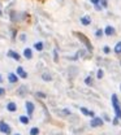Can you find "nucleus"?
Segmentation results:
<instances>
[{
	"mask_svg": "<svg viewBox=\"0 0 121 135\" xmlns=\"http://www.w3.org/2000/svg\"><path fill=\"white\" fill-rule=\"evenodd\" d=\"M112 105H113V108H115L116 117H117V118H121V109H120L119 100H117V96H116V95H112Z\"/></svg>",
	"mask_w": 121,
	"mask_h": 135,
	"instance_id": "1",
	"label": "nucleus"
},
{
	"mask_svg": "<svg viewBox=\"0 0 121 135\" xmlns=\"http://www.w3.org/2000/svg\"><path fill=\"white\" fill-rule=\"evenodd\" d=\"M76 35L78 37V39H80V40H82V43L85 44V46H86V48L89 49V51H92V46H91L90 40L87 39V38L85 37V35H83L82 33H76Z\"/></svg>",
	"mask_w": 121,
	"mask_h": 135,
	"instance_id": "2",
	"label": "nucleus"
},
{
	"mask_svg": "<svg viewBox=\"0 0 121 135\" xmlns=\"http://www.w3.org/2000/svg\"><path fill=\"white\" fill-rule=\"evenodd\" d=\"M102 123H103V121H102L100 118H92L91 122H90V126L91 127H98V126H102Z\"/></svg>",
	"mask_w": 121,
	"mask_h": 135,
	"instance_id": "3",
	"label": "nucleus"
},
{
	"mask_svg": "<svg viewBox=\"0 0 121 135\" xmlns=\"http://www.w3.org/2000/svg\"><path fill=\"white\" fill-rule=\"evenodd\" d=\"M0 129H1V131L3 133H7V134H9V127H8V126L5 125V123H0Z\"/></svg>",
	"mask_w": 121,
	"mask_h": 135,
	"instance_id": "4",
	"label": "nucleus"
},
{
	"mask_svg": "<svg viewBox=\"0 0 121 135\" xmlns=\"http://www.w3.org/2000/svg\"><path fill=\"white\" fill-rule=\"evenodd\" d=\"M115 33V29L113 27H111V26H107V27H105V34L107 35H112Z\"/></svg>",
	"mask_w": 121,
	"mask_h": 135,
	"instance_id": "5",
	"label": "nucleus"
},
{
	"mask_svg": "<svg viewBox=\"0 0 121 135\" xmlns=\"http://www.w3.org/2000/svg\"><path fill=\"white\" fill-rule=\"evenodd\" d=\"M81 112L85 116H94V113H92V112H90V110H87L86 108H81Z\"/></svg>",
	"mask_w": 121,
	"mask_h": 135,
	"instance_id": "6",
	"label": "nucleus"
},
{
	"mask_svg": "<svg viewBox=\"0 0 121 135\" xmlns=\"http://www.w3.org/2000/svg\"><path fill=\"white\" fill-rule=\"evenodd\" d=\"M81 22H82L83 25H90L91 20H90V18H87V17H82V18H81Z\"/></svg>",
	"mask_w": 121,
	"mask_h": 135,
	"instance_id": "7",
	"label": "nucleus"
},
{
	"mask_svg": "<svg viewBox=\"0 0 121 135\" xmlns=\"http://www.w3.org/2000/svg\"><path fill=\"white\" fill-rule=\"evenodd\" d=\"M115 52H116V53H121V42H119L117 44H116V47H115Z\"/></svg>",
	"mask_w": 121,
	"mask_h": 135,
	"instance_id": "8",
	"label": "nucleus"
},
{
	"mask_svg": "<svg viewBox=\"0 0 121 135\" xmlns=\"http://www.w3.org/2000/svg\"><path fill=\"white\" fill-rule=\"evenodd\" d=\"M17 73L20 74L22 78H25V77H26V73H25L24 70H22V68H18V69H17Z\"/></svg>",
	"mask_w": 121,
	"mask_h": 135,
	"instance_id": "9",
	"label": "nucleus"
},
{
	"mask_svg": "<svg viewBox=\"0 0 121 135\" xmlns=\"http://www.w3.org/2000/svg\"><path fill=\"white\" fill-rule=\"evenodd\" d=\"M9 56H13V58H15V60H20V56L17 55V53H15V52H9Z\"/></svg>",
	"mask_w": 121,
	"mask_h": 135,
	"instance_id": "10",
	"label": "nucleus"
},
{
	"mask_svg": "<svg viewBox=\"0 0 121 135\" xmlns=\"http://www.w3.org/2000/svg\"><path fill=\"white\" fill-rule=\"evenodd\" d=\"M8 109L11 110V112H13V110H16V105L13 104V103H11V104L8 105Z\"/></svg>",
	"mask_w": 121,
	"mask_h": 135,
	"instance_id": "11",
	"label": "nucleus"
},
{
	"mask_svg": "<svg viewBox=\"0 0 121 135\" xmlns=\"http://www.w3.org/2000/svg\"><path fill=\"white\" fill-rule=\"evenodd\" d=\"M34 47H35V49H38V51H42V48H43V44H42V43H36Z\"/></svg>",
	"mask_w": 121,
	"mask_h": 135,
	"instance_id": "12",
	"label": "nucleus"
},
{
	"mask_svg": "<svg viewBox=\"0 0 121 135\" xmlns=\"http://www.w3.org/2000/svg\"><path fill=\"white\" fill-rule=\"evenodd\" d=\"M24 53H25V56H26L27 58H30V57H31V51H30V49H25V52H24Z\"/></svg>",
	"mask_w": 121,
	"mask_h": 135,
	"instance_id": "13",
	"label": "nucleus"
},
{
	"mask_svg": "<svg viewBox=\"0 0 121 135\" xmlns=\"http://www.w3.org/2000/svg\"><path fill=\"white\" fill-rule=\"evenodd\" d=\"M9 81H11V82H16V81H17V77H16L15 74H11V75H9Z\"/></svg>",
	"mask_w": 121,
	"mask_h": 135,
	"instance_id": "14",
	"label": "nucleus"
},
{
	"mask_svg": "<svg viewBox=\"0 0 121 135\" xmlns=\"http://www.w3.org/2000/svg\"><path fill=\"white\" fill-rule=\"evenodd\" d=\"M26 105H27V108H29V113L31 114L33 113V104H31V103H27Z\"/></svg>",
	"mask_w": 121,
	"mask_h": 135,
	"instance_id": "15",
	"label": "nucleus"
},
{
	"mask_svg": "<svg viewBox=\"0 0 121 135\" xmlns=\"http://www.w3.org/2000/svg\"><path fill=\"white\" fill-rule=\"evenodd\" d=\"M98 78H103V70H98Z\"/></svg>",
	"mask_w": 121,
	"mask_h": 135,
	"instance_id": "16",
	"label": "nucleus"
},
{
	"mask_svg": "<svg viewBox=\"0 0 121 135\" xmlns=\"http://www.w3.org/2000/svg\"><path fill=\"white\" fill-rule=\"evenodd\" d=\"M21 122L22 123H27V122H29V120H27L26 117H21Z\"/></svg>",
	"mask_w": 121,
	"mask_h": 135,
	"instance_id": "17",
	"label": "nucleus"
},
{
	"mask_svg": "<svg viewBox=\"0 0 121 135\" xmlns=\"http://www.w3.org/2000/svg\"><path fill=\"white\" fill-rule=\"evenodd\" d=\"M86 84H90V86H91V84H92V79L89 77V78H86Z\"/></svg>",
	"mask_w": 121,
	"mask_h": 135,
	"instance_id": "18",
	"label": "nucleus"
},
{
	"mask_svg": "<svg viewBox=\"0 0 121 135\" xmlns=\"http://www.w3.org/2000/svg\"><path fill=\"white\" fill-rule=\"evenodd\" d=\"M36 134H38V129H31V135H36Z\"/></svg>",
	"mask_w": 121,
	"mask_h": 135,
	"instance_id": "19",
	"label": "nucleus"
},
{
	"mask_svg": "<svg viewBox=\"0 0 121 135\" xmlns=\"http://www.w3.org/2000/svg\"><path fill=\"white\" fill-rule=\"evenodd\" d=\"M102 35H103V31H102V30H98V31H96V37H102Z\"/></svg>",
	"mask_w": 121,
	"mask_h": 135,
	"instance_id": "20",
	"label": "nucleus"
},
{
	"mask_svg": "<svg viewBox=\"0 0 121 135\" xmlns=\"http://www.w3.org/2000/svg\"><path fill=\"white\" fill-rule=\"evenodd\" d=\"M99 1H102V4H103V7H107V0H99Z\"/></svg>",
	"mask_w": 121,
	"mask_h": 135,
	"instance_id": "21",
	"label": "nucleus"
},
{
	"mask_svg": "<svg viewBox=\"0 0 121 135\" xmlns=\"http://www.w3.org/2000/svg\"><path fill=\"white\" fill-rule=\"evenodd\" d=\"M90 1H91L92 4H99V3H100L99 0H90Z\"/></svg>",
	"mask_w": 121,
	"mask_h": 135,
	"instance_id": "22",
	"label": "nucleus"
},
{
	"mask_svg": "<svg viewBox=\"0 0 121 135\" xmlns=\"http://www.w3.org/2000/svg\"><path fill=\"white\" fill-rule=\"evenodd\" d=\"M104 52L105 53H109V48L108 47H104Z\"/></svg>",
	"mask_w": 121,
	"mask_h": 135,
	"instance_id": "23",
	"label": "nucleus"
},
{
	"mask_svg": "<svg viewBox=\"0 0 121 135\" xmlns=\"http://www.w3.org/2000/svg\"><path fill=\"white\" fill-rule=\"evenodd\" d=\"M3 94H4V90H3V88H0V95H3Z\"/></svg>",
	"mask_w": 121,
	"mask_h": 135,
	"instance_id": "24",
	"label": "nucleus"
},
{
	"mask_svg": "<svg viewBox=\"0 0 121 135\" xmlns=\"http://www.w3.org/2000/svg\"><path fill=\"white\" fill-rule=\"evenodd\" d=\"M0 14H1V12H0Z\"/></svg>",
	"mask_w": 121,
	"mask_h": 135,
	"instance_id": "25",
	"label": "nucleus"
},
{
	"mask_svg": "<svg viewBox=\"0 0 121 135\" xmlns=\"http://www.w3.org/2000/svg\"><path fill=\"white\" fill-rule=\"evenodd\" d=\"M0 81H1V78H0Z\"/></svg>",
	"mask_w": 121,
	"mask_h": 135,
	"instance_id": "26",
	"label": "nucleus"
}]
</instances>
